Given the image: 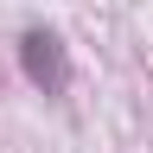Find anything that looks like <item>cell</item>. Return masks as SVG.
Returning <instances> with one entry per match:
<instances>
[{
	"mask_svg": "<svg viewBox=\"0 0 153 153\" xmlns=\"http://www.w3.org/2000/svg\"><path fill=\"white\" fill-rule=\"evenodd\" d=\"M19 70L32 76V89L64 96V89H70V57H64V38H57V32H45V26H26V32H19Z\"/></svg>",
	"mask_w": 153,
	"mask_h": 153,
	"instance_id": "1",
	"label": "cell"
}]
</instances>
